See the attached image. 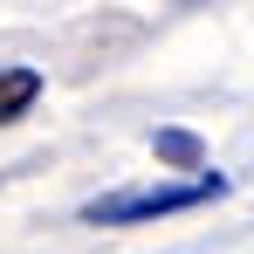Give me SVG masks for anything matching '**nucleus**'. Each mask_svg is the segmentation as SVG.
<instances>
[{
    "label": "nucleus",
    "mask_w": 254,
    "mask_h": 254,
    "mask_svg": "<svg viewBox=\"0 0 254 254\" xmlns=\"http://www.w3.org/2000/svg\"><path fill=\"white\" fill-rule=\"evenodd\" d=\"M227 179L220 172H192V179H137V186H117V192H96L83 206L89 227H137V220H165V213H192L220 199Z\"/></svg>",
    "instance_id": "1"
},
{
    "label": "nucleus",
    "mask_w": 254,
    "mask_h": 254,
    "mask_svg": "<svg viewBox=\"0 0 254 254\" xmlns=\"http://www.w3.org/2000/svg\"><path fill=\"white\" fill-rule=\"evenodd\" d=\"M35 96H42V76H35V69H21V62H0V124L28 117V110H35Z\"/></svg>",
    "instance_id": "2"
},
{
    "label": "nucleus",
    "mask_w": 254,
    "mask_h": 254,
    "mask_svg": "<svg viewBox=\"0 0 254 254\" xmlns=\"http://www.w3.org/2000/svg\"><path fill=\"white\" fill-rule=\"evenodd\" d=\"M158 158H172V165H199V137H186V130H158Z\"/></svg>",
    "instance_id": "3"
}]
</instances>
